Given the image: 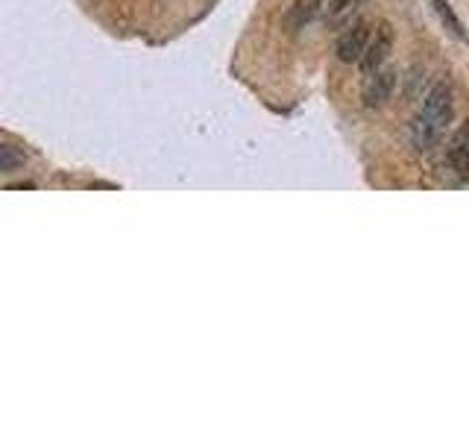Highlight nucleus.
Here are the masks:
<instances>
[{
    "label": "nucleus",
    "instance_id": "6e6552de",
    "mask_svg": "<svg viewBox=\"0 0 469 440\" xmlns=\"http://www.w3.org/2000/svg\"><path fill=\"white\" fill-rule=\"evenodd\" d=\"M431 6H435V12L440 15V21H443L449 30H452L458 39H466V33H464V24L458 21V15H455V9L446 4V0H431Z\"/></svg>",
    "mask_w": 469,
    "mask_h": 440
},
{
    "label": "nucleus",
    "instance_id": "f03ea898",
    "mask_svg": "<svg viewBox=\"0 0 469 440\" xmlns=\"http://www.w3.org/2000/svg\"><path fill=\"white\" fill-rule=\"evenodd\" d=\"M370 39H373V30L370 24H349L344 33H340L337 39V59L346 62V65H358V62L364 59L367 48H370Z\"/></svg>",
    "mask_w": 469,
    "mask_h": 440
},
{
    "label": "nucleus",
    "instance_id": "7ed1b4c3",
    "mask_svg": "<svg viewBox=\"0 0 469 440\" xmlns=\"http://www.w3.org/2000/svg\"><path fill=\"white\" fill-rule=\"evenodd\" d=\"M390 50H393V27L388 21H382L379 27H375V33L370 39V48H367L364 59L358 62V65H361V71L370 77V73H375L384 65V62H388Z\"/></svg>",
    "mask_w": 469,
    "mask_h": 440
},
{
    "label": "nucleus",
    "instance_id": "423d86ee",
    "mask_svg": "<svg viewBox=\"0 0 469 440\" xmlns=\"http://www.w3.org/2000/svg\"><path fill=\"white\" fill-rule=\"evenodd\" d=\"M323 6H326V0H293V6L288 9V15H284V27H288L291 33L302 30L308 21H314Z\"/></svg>",
    "mask_w": 469,
    "mask_h": 440
},
{
    "label": "nucleus",
    "instance_id": "0eeeda50",
    "mask_svg": "<svg viewBox=\"0 0 469 440\" xmlns=\"http://www.w3.org/2000/svg\"><path fill=\"white\" fill-rule=\"evenodd\" d=\"M364 4H367V0H329V6H326V21L332 24V27H344L349 18H352Z\"/></svg>",
    "mask_w": 469,
    "mask_h": 440
},
{
    "label": "nucleus",
    "instance_id": "39448f33",
    "mask_svg": "<svg viewBox=\"0 0 469 440\" xmlns=\"http://www.w3.org/2000/svg\"><path fill=\"white\" fill-rule=\"evenodd\" d=\"M446 162L455 171V177L469 179V121L455 130V135L446 144Z\"/></svg>",
    "mask_w": 469,
    "mask_h": 440
},
{
    "label": "nucleus",
    "instance_id": "f257e3e1",
    "mask_svg": "<svg viewBox=\"0 0 469 440\" xmlns=\"http://www.w3.org/2000/svg\"><path fill=\"white\" fill-rule=\"evenodd\" d=\"M455 118V95L449 82H437L422 97L420 112L411 121V141L420 153H431L446 139V130Z\"/></svg>",
    "mask_w": 469,
    "mask_h": 440
},
{
    "label": "nucleus",
    "instance_id": "20e7f679",
    "mask_svg": "<svg viewBox=\"0 0 469 440\" xmlns=\"http://www.w3.org/2000/svg\"><path fill=\"white\" fill-rule=\"evenodd\" d=\"M393 88H397V71H388V68H379L375 73H370L364 82V91H361V100L367 109H379L390 100Z\"/></svg>",
    "mask_w": 469,
    "mask_h": 440
},
{
    "label": "nucleus",
    "instance_id": "1a4fd4ad",
    "mask_svg": "<svg viewBox=\"0 0 469 440\" xmlns=\"http://www.w3.org/2000/svg\"><path fill=\"white\" fill-rule=\"evenodd\" d=\"M21 162H24V156L15 153V147L0 144V171H4V173H12Z\"/></svg>",
    "mask_w": 469,
    "mask_h": 440
}]
</instances>
